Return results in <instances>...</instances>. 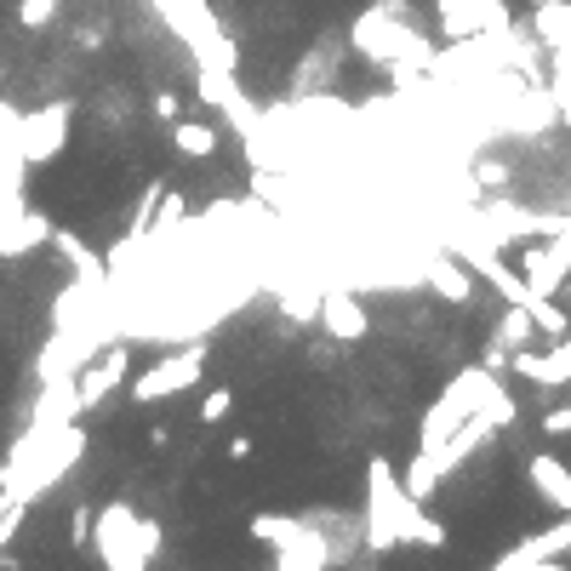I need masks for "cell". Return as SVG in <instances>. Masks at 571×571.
<instances>
[{"label": "cell", "instance_id": "obj_16", "mask_svg": "<svg viewBox=\"0 0 571 571\" xmlns=\"http://www.w3.org/2000/svg\"><path fill=\"white\" fill-rule=\"evenodd\" d=\"M229 457H234V463H252V434H234V441H229Z\"/></svg>", "mask_w": 571, "mask_h": 571}, {"label": "cell", "instance_id": "obj_13", "mask_svg": "<svg viewBox=\"0 0 571 571\" xmlns=\"http://www.w3.org/2000/svg\"><path fill=\"white\" fill-rule=\"evenodd\" d=\"M52 12H57V0H18V18H23L29 29H41V23H52Z\"/></svg>", "mask_w": 571, "mask_h": 571}, {"label": "cell", "instance_id": "obj_6", "mask_svg": "<svg viewBox=\"0 0 571 571\" xmlns=\"http://www.w3.org/2000/svg\"><path fill=\"white\" fill-rule=\"evenodd\" d=\"M520 275H526V286H531L537 297H560L571 263L554 257V246H526V252H520Z\"/></svg>", "mask_w": 571, "mask_h": 571}, {"label": "cell", "instance_id": "obj_8", "mask_svg": "<svg viewBox=\"0 0 571 571\" xmlns=\"http://www.w3.org/2000/svg\"><path fill=\"white\" fill-rule=\"evenodd\" d=\"M560 549H571V515H565L554 531H543V537H531V543H520L515 554H497V565H503V571H520V565H549V560H560Z\"/></svg>", "mask_w": 571, "mask_h": 571}, {"label": "cell", "instance_id": "obj_14", "mask_svg": "<svg viewBox=\"0 0 571 571\" xmlns=\"http://www.w3.org/2000/svg\"><path fill=\"white\" fill-rule=\"evenodd\" d=\"M543 434H571V400H565V406H549V412H543Z\"/></svg>", "mask_w": 571, "mask_h": 571}, {"label": "cell", "instance_id": "obj_18", "mask_svg": "<svg viewBox=\"0 0 571 571\" xmlns=\"http://www.w3.org/2000/svg\"><path fill=\"white\" fill-rule=\"evenodd\" d=\"M75 543H92V515H75Z\"/></svg>", "mask_w": 571, "mask_h": 571}, {"label": "cell", "instance_id": "obj_19", "mask_svg": "<svg viewBox=\"0 0 571 571\" xmlns=\"http://www.w3.org/2000/svg\"><path fill=\"white\" fill-rule=\"evenodd\" d=\"M560 297H565V309H571V275H565V286H560Z\"/></svg>", "mask_w": 571, "mask_h": 571}, {"label": "cell", "instance_id": "obj_20", "mask_svg": "<svg viewBox=\"0 0 571 571\" xmlns=\"http://www.w3.org/2000/svg\"><path fill=\"white\" fill-rule=\"evenodd\" d=\"M531 7H537V12H549V7H554V0H531Z\"/></svg>", "mask_w": 571, "mask_h": 571}, {"label": "cell", "instance_id": "obj_11", "mask_svg": "<svg viewBox=\"0 0 571 571\" xmlns=\"http://www.w3.org/2000/svg\"><path fill=\"white\" fill-rule=\"evenodd\" d=\"M434 292H446L452 297V304H468V297H475V286H468V275H463V268L452 263V257H441V263H434Z\"/></svg>", "mask_w": 571, "mask_h": 571}, {"label": "cell", "instance_id": "obj_4", "mask_svg": "<svg viewBox=\"0 0 571 571\" xmlns=\"http://www.w3.org/2000/svg\"><path fill=\"white\" fill-rule=\"evenodd\" d=\"M126 366H131V349L126 343H115L109 355H97L86 372H81V383H75V394H81V412H92V406H104V400L126 383Z\"/></svg>", "mask_w": 571, "mask_h": 571}, {"label": "cell", "instance_id": "obj_12", "mask_svg": "<svg viewBox=\"0 0 571 571\" xmlns=\"http://www.w3.org/2000/svg\"><path fill=\"white\" fill-rule=\"evenodd\" d=\"M229 412H234V389H229V383H218V389H212V394H207V400H200V406H194V417L207 423V429H212V423H223Z\"/></svg>", "mask_w": 571, "mask_h": 571}, {"label": "cell", "instance_id": "obj_3", "mask_svg": "<svg viewBox=\"0 0 571 571\" xmlns=\"http://www.w3.org/2000/svg\"><path fill=\"white\" fill-rule=\"evenodd\" d=\"M63 138H70V104H46L35 115H23L18 126V155L35 166V160H52L63 149Z\"/></svg>", "mask_w": 571, "mask_h": 571}, {"label": "cell", "instance_id": "obj_1", "mask_svg": "<svg viewBox=\"0 0 571 571\" xmlns=\"http://www.w3.org/2000/svg\"><path fill=\"white\" fill-rule=\"evenodd\" d=\"M92 543H97V554H104V565L138 571V565H149L160 531H155L149 520H138V509H131V503H109V509L92 520Z\"/></svg>", "mask_w": 571, "mask_h": 571}, {"label": "cell", "instance_id": "obj_9", "mask_svg": "<svg viewBox=\"0 0 571 571\" xmlns=\"http://www.w3.org/2000/svg\"><path fill=\"white\" fill-rule=\"evenodd\" d=\"M172 144H178V155H189V160H212V155H218V126H207V120H178V126H172Z\"/></svg>", "mask_w": 571, "mask_h": 571}, {"label": "cell", "instance_id": "obj_10", "mask_svg": "<svg viewBox=\"0 0 571 571\" xmlns=\"http://www.w3.org/2000/svg\"><path fill=\"white\" fill-rule=\"evenodd\" d=\"M531 331H537L531 309H526V304H509V315H503V326H497V343H503V349H520V343H531Z\"/></svg>", "mask_w": 571, "mask_h": 571}, {"label": "cell", "instance_id": "obj_7", "mask_svg": "<svg viewBox=\"0 0 571 571\" xmlns=\"http://www.w3.org/2000/svg\"><path fill=\"white\" fill-rule=\"evenodd\" d=\"M320 320H326L331 338H343V343H360L366 331H372V320H366V309H360V297H349V292H326Z\"/></svg>", "mask_w": 571, "mask_h": 571}, {"label": "cell", "instance_id": "obj_5", "mask_svg": "<svg viewBox=\"0 0 571 571\" xmlns=\"http://www.w3.org/2000/svg\"><path fill=\"white\" fill-rule=\"evenodd\" d=\"M526 480H531V491L543 497L554 515H571V468L554 452H531L526 457Z\"/></svg>", "mask_w": 571, "mask_h": 571}, {"label": "cell", "instance_id": "obj_17", "mask_svg": "<svg viewBox=\"0 0 571 571\" xmlns=\"http://www.w3.org/2000/svg\"><path fill=\"white\" fill-rule=\"evenodd\" d=\"M12 526H18V520L7 515V491H0V543H7V537H12Z\"/></svg>", "mask_w": 571, "mask_h": 571}, {"label": "cell", "instance_id": "obj_15", "mask_svg": "<svg viewBox=\"0 0 571 571\" xmlns=\"http://www.w3.org/2000/svg\"><path fill=\"white\" fill-rule=\"evenodd\" d=\"M149 109H155V120H178V92H155Z\"/></svg>", "mask_w": 571, "mask_h": 571}, {"label": "cell", "instance_id": "obj_2", "mask_svg": "<svg viewBox=\"0 0 571 571\" xmlns=\"http://www.w3.org/2000/svg\"><path fill=\"white\" fill-rule=\"evenodd\" d=\"M200 372H207V349H200V343H194V349H178V355L144 366L138 383H131V400H138V406H155V400L178 394V389H194Z\"/></svg>", "mask_w": 571, "mask_h": 571}]
</instances>
